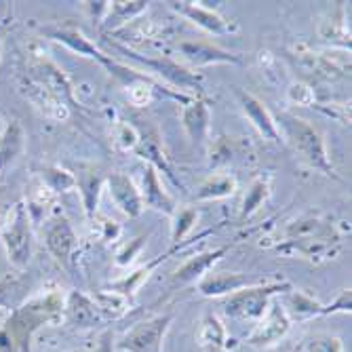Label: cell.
I'll use <instances>...</instances> for the list:
<instances>
[{
	"mask_svg": "<svg viewBox=\"0 0 352 352\" xmlns=\"http://www.w3.org/2000/svg\"><path fill=\"white\" fill-rule=\"evenodd\" d=\"M285 310H287V314H289V318H294V316L304 318V316L321 314L323 306L318 304L316 300H312L310 296H306V294H302V292H294V289H292L289 298H287V308H285Z\"/></svg>",
	"mask_w": 352,
	"mask_h": 352,
	"instance_id": "603a6c76",
	"label": "cell"
},
{
	"mask_svg": "<svg viewBox=\"0 0 352 352\" xmlns=\"http://www.w3.org/2000/svg\"><path fill=\"white\" fill-rule=\"evenodd\" d=\"M278 122L283 126L285 135L294 144L296 152L302 154V158L310 167L323 171L325 175H333V165L327 156L325 142H323L321 133H318L310 122H306L294 114H280Z\"/></svg>",
	"mask_w": 352,
	"mask_h": 352,
	"instance_id": "6da1fadb",
	"label": "cell"
},
{
	"mask_svg": "<svg viewBox=\"0 0 352 352\" xmlns=\"http://www.w3.org/2000/svg\"><path fill=\"white\" fill-rule=\"evenodd\" d=\"M66 308H68L70 321L80 325V327H91L93 323L100 321V310H98V306H95V302L80 296V294H72Z\"/></svg>",
	"mask_w": 352,
	"mask_h": 352,
	"instance_id": "d6986e66",
	"label": "cell"
},
{
	"mask_svg": "<svg viewBox=\"0 0 352 352\" xmlns=\"http://www.w3.org/2000/svg\"><path fill=\"white\" fill-rule=\"evenodd\" d=\"M43 32H45L47 36H51L53 41H59V43L66 45L68 49L76 51L78 55H85V57H91V59H98L104 68L110 70V74H114L116 78L124 80L126 87L146 78V76L138 74L135 70H129L126 66H122V63L114 61L112 57L104 55V53H102L98 47H95V45L82 34V32H80L78 28H74V25H51V28H45Z\"/></svg>",
	"mask_w": 352,
	"mask_h": 352,
	"instance_id": "7a4b0ae2",
	"label": "cell"
},
{
	"mask_svg": "<svg viewBox=\"0 0 352 352\" xmlns=\"http://www.w3.org/2000/svg\"><path fill=\"white\" fill-rule=\"evenodd\" d=\"M142 243H144V236H142V239H135L131 247H126L124 251H120V253H118L116 264H120V266H126V264H129V262L133 260V255L142 249Z\"/></svg>",
	"mask_w": 352,
	"mask_h": 352,
	"instance_id": "836d02e7",
	"label": "cell"
},
{
	"mask_svg": "<svg viewBox=\"0 0 352 352\" xmlns=\"http://www.w3.org/2000/svg\"><path fill=\"white\" fill-rule=\"evenodd\" d=\"M108 188H110V197L114 205L126 217H140L144 213V201H142L140 190L124 173H112L108 177Z\"/></svg>",
	"mask_w": 352,
	"mask_h": 352,
	"instance_id": "30bf717a",
	"label": "cell"
},
{
	"mask_svg": "<svg viewBox=\"0 0 352 352\" xmlns=\"http://www.w3.org/2000/svg\"><path fill=\"white\" fill-rule=\"evenodd\" d=\"M292 327V318L287 314L285 306L280 304H270L264 316L260 318L258 327L253 329V333L247 338V344L253 348H268L274 346L280 338L287 336Z\"/></svg>",
	"mask_w": 352,
	"mask_h": 352,
	"instance_id": "52a82bcc",
	"label": "cell"
},
{
	"mask_svg": "<svg viewBox=\"0 0 352 352\" xmlns=\"http://www.w3.org/2000/svg\"><path fill=\"white\" fill-rule=\"evenodd\" d=\"M47 247L51 251L53 258L61 264V266H70V258L76 249V234L74 228L70 226V221L66 217H57L49 223L47 228Z\"/></svg>",
	"mask_w": 352,
	"mask_h": 352,
	"instance_id": "9c48e42d",
	"label": "cell"
},
{
	"mask_svg": "<svg viewBox=\"0 0 352 352\" xmlns=\"http://www.w3.org/2000/svg\"><path fill=\"white\" fill-rule=\"evenodd\" d=\"M236 98L245 110V114L249 116V120L253 122L255 129L260 131V135H264L270 142H280V133H278V124L274 120V116L268 112V108L255 98L251 93H245L241 89H236Z\"/></svg>",
	"mask_w": 352,
	"mask_h": 352,
	"instance_id": "7c38bea8",
	"label": "cell"
},
{
	"mask_svg": "<svg viewBox=\"0 0 352 352\" xmlns=\"http://www.w3.org/2000/svg\"><path fill=\"white\" fill-rule=\"evenodd\" d=\"M289 100L298 106H312L314 104V91L306 82H294L289 87Z\"/></svg>",
	"mask_w": 352,
	"mask_h": 352,
	"instance_id": "f546056e",
	"label": "cell"
},
{
	"mask_svg": "<svg viewBox=\"0 0 352 352\" xmlns=\"http://www.w3.org/2000/svg\"><path fill=\"white\" fill-rule=\"evenodd\" d=\"M209 120H211V114H209V108L205 102H192L184 110V126H186L188 135L195 142L207 140Z\"/></svg>",
	"mask_w": 352,
	"mask_h": 352,
	"instance_id": "ac0fdd59",
	"label": "cell"
},
{
	"mask_svg": "<svg viewBox=\"0 0 352 352\" xmlns=\"http://www.w3.org/2000/svg\"><path fill=\"white\" fill-rule=\"evenodd\" d=\"M3 245L7 249V258L11 266L23 270L32 260V249H34V236H32L30 213L23 203H17L13 215L9 217L3 230Z\"/></svg>",
	"mask_w": 352,
	"mask_h": 352,
	"instance_id": "3957f363",
	"label": "cell"
},
{
	"mask_svg": "<svg viewBox=\"0 0 352 352\" xmlns=\"http://www.w3.org/2000/svg\"><path fill=\"white\" fill-rule=\"evenodd\" d=\"M308 352H342V340L331 336H316L308 342Z\"/></svg>",
	"mask_w": 352,
	"mask_h": 352,
	"instance_id": "f1b7e54d",
	"label": "cell"
},
{
	"mask_svg": "<svg viewBox=\"0 0 352 352\" xmlns=\"http://www.w3.org/2000/svg\"><path fill=\"white\" fill-rule=\"evenodd\" d=\"M41 177L43 184L51 190V192H70L76 188V175L70 173L68 169H61V167H43L41 169Z\"/></svg>",
	"mask_w": 352,
	"mask_h": 352,
	"instance_id": "44dd1931",
	"label": "cell"
},
{
	"mask_svg": "<svg viewBox=\"0 0 352 352\" xmlns=\"http://www.w3.org/2000/svg\"><path fill=\"white\" fill-rule=\"evenodd\" d=\"M95 352H110V333H106L102 338V344L95 348Z\"/></svg>",
	"mask_w": 352,
	"mask_h": 352,
	"instance_id": "e575fe53",
	"label": "cell"
},
{
	"mask_svg": "<svg viewBox=\"0 0 352 352\" xmlns=\"http://www.w3.org/2000/svg\"><path fill=\"white\" fill-rule=\"evenodd\" d=\"M171 7L182 13L184 17H188L190 21H195L199 28H203L209 34H232L236 32V23L223 19L219 13L211 11V9H205L197 3H171Z\"/></svg>",
	"mask_w": 352,
	"mask_h": 352,
	"instance_id": "8fae6325",
	"label": "cell"
},
{
	"mask_svg": "<svg viewBox=\"0 0 352 352\" xmlns=\"http://www.w3.org/2000/svg\"><path fill=\"white\" fill-rule=\"evenodd\" d=\"M126 55H131L135 61L144 63L146 68H150L152 72H156L158 76H163L165 80H169L173 87L182 89V91H201V82H203V76L201 74H195L190 72L188 68L179 66L177 61L169 59V57H144L140 53H133V51H126Z\"/></svg>",
	"mask_w": 352,
	"mask_h": 352,
	"instance_id": "8992f818",
	"label": "cell"
},
{
	"mask_svg": "<svg viewBox=\"0 0 352 352\" xmlns=\"http://www.w3.org/2000/svg\"><path fill=\"white\" fill-rule=\"evenodd\" d=\"M179 51L190 63H195V66H209V63H241L239 55L217 49L209 43H182Z\"/></svg>",
	"mask_w": 352,
	"mask_h": 352,
	"instance_id": "9a60e30c",
	"label": "cell"
},
{
	"mask_svg": "<svg viewBox=\"0 0 352 352\" xmlns=\"http://www.w3.org/2000/svg\"><path fill=\"white\" fill-rule=\"evenodd\" d=\"M148 85H152V82L148 78H144V80H138V82L126 87V89H129V100H131L133 106H146L150 102V89H148Z\"/></svg>",
	"mask_w": 352,
	"mask_h": 352,
	"instance_id": "4dcf8cb0",
	"label": "cell"
},
{
	"mask_svg": "<svg viewBox=\"0 0 352 352\" xmlns=\"http://www.w3.org/2000/svg\"><path fill=\"white\" fill-rule=\"evenodd\" d=\"M223 325L217 321L215 316H207L205 323H203V329H201V344L203 346H211V348H219L223 344Z\"/></svg>",
	"mask_w": 352,
	"mask_h": 352,
	"instance_id": "83f0119b",
	"label": "cell"
},
{
	"mask_svg": "<svg viewBox=\"0 0 352 352\" xmlns=\"http://www.w3.org/2000/svg\"><path fill=\"white\" fill-rule=\"evenodd\" d=\"M76 188H80L82 195V203H85V211L89 217H93L95 207H98V199H100V188H102V177L93 171L80 173V177H76Z\"/></svg>",
	"mask_w": 352,
	"mask_h": 352,
	"instance_id": "ffe728a7",
	"label": "cell"
},
{
	"mask_svg": "<svg viewBox=\"0 0 352 352\" xmlns=\"http://www.w3.org/2000/svg\"><path fill=\"white\" fill-rule=\"evenodd\" d=\"M226 251H228V247H219L215 251H205L201 255H192V258L182 268H177V272L173 274V285H188V283L201 280L203 274H207L209 268L219 262L221 255H226Z\"/></svg>",
	"mask_w": 352,
	"mask_h": 352,
	"instance_id": "5bb4252c",
	"label": "cell"
},
{
	"mask_svg": "<svg viewBox=\"0 0 352 352\" xmlns=\"http://www.w3.org/2000/svg\"><path fill=\"white\" fill-rule=\"evenodd\" d=\"M350 304H352V294H350V289H344L340 296H338V300L333 302V304H329V306H323V310H321V314H333V312H350Z\"/></svg>",
	"mask_w": 352,
	"mask_h": 352,
	"instance_id": "1f68e13d",
	"label": "cell"
},
{
	"mask_svg": "<svg viewBox=\"0 0 352 352\" xmlns=\"http://www.w3.org/2000/svg\"><path fill=\"white\" fill-rule=\"evenodd\" d=\"M95 306H98L100 312H106L110 314L112 318H118L126 312V308H129V300L122 298L120 294L116 292H100L98 296H95Z\"/></svg>",
	"mask_w": 352,
	"mask_h": 352,
	"instance_id": "d4e9b609",
	"label": "cell"
},
{
	"mask_svg": "<svg viewBox=\"0 0 352 352\" xmlns=\"http://www.w3.org/2000/svg\"><path fill=\"white\" fill-rule=\"evenodd\" d=\"M118 142H120V146L122 148H138V144H140V135L135 133V129L133 126H129V124H120V129H118Z\"/></svg>",
	"mask_w": 352,
	"mask_h": 352,
	"instance_id": "d6a6232c",
	"label": "cell"
},
{
	"mask_svg": "<svg viewBox=\"0 0 352 352\" xmlns=\"http://www.w3.org/2000/svg\"><path fill=\"white\" fill-rule=\"evenodd\" d=\"M0 49H3V28H0Z\"/></svg>",
	"mask_w": 352,
	"mask_h": 352,
	"instance_id": "d590c367",
	"label": "cell"
},
{
	"mask_svg": "<svg viewBox=\"0 0 352 352\" xmlns=\"http://www.w3.org/2000/svg\"><path fill=\"white\" fill-rule=\"evenodd\" d=\"M280 292H292V285H287V283L266 285V287L253 285V287H247V289L232 294L226 306H223V310L232 318H243V321H247V318H258L260 321L270 306V298Z\"/></svg>",
	"mask_w": 352,
	"mask_h": 352,
	"instance_id": "277c9868",
	"label": "cell"
},
{
	"mask_svg": "<svg viewBox=\"0 0 352 352\" xmlns=\"http://www.w3.org/2000/svg\"><path fill=\"white\" fill-rule=\"evenodd\" d=\"M32 76H34V82L41 85L59 104L66 106L68 102H72V87H70L66 74H63L47 57L36 59V63L32 66Z\"/></svg>",
	"mask_w": 352,
	"mask_h": 352,
	"instance_id": "ba28073f",
	"label": "cell"
},
{
	"mask_svg": "<svg viewBox=\"0 0 352 352\" xmlns=\"http://www.w3.org/2000/svg\"><path fill=\"white\" fill-rule=\"evenodd\" d=\"M255 278L247 276V274H228V272H221V274H209L205 278L199 280V292L207 298H219V296H232L241 289H247V287H253Z\"/></svg>",
	"mask_w": 352,
	"mask_h": 352,
	"instance_id": "4fadbf2b",
	"label": "cell"
},
{
	"mask_svg": "<svg viewBox=\"0 0 352 352\" xmlns=\"http://www.w3.org/2000/svg\"><path fill=\"white\" fill-rule=\"evenodd\" d=\"M169 323H171V314L156 316L152 321L140 323L122 338L120 348L126 352H161L163 338L169 329Z\"/></svg>",
	"mask_w": 352,
	"mask_h": 352,
	"instance_id": "5b68a950",
	"label": "cell"
},
{
	"mask_svg": "<svg viewBox=\"0 0 352 352\" xmlns=\"http://www.w3.org/2000/svg\"><path fill=\"white\" fill-rule=\"evenodd\" d=\"M199 219V211L195 207H186V209H179L175 213V219H173V230H171V239L173 243H182L186 239V234L195 228V223Z\"/></svg>",
	"mask_w": 352,
	"mask_h": 352,
	"instance_id": "484cf974",
	"label": "cell"
},
{
	"mask_svg": "<svg viewBox=\"0 0 352 352\" xmlns=\"http://www.w3.org/2000/svg\"><path fill=\"white\" fill-rule=\"evenodd\" d=\"M144 9H146V3H112L106 28H116L118 23L129 21L133 15L142 13Z\"/></svg>",
	"mask_w": 352,
	"mask_h": 352,
	"instance_id": "4316f807",
	"label": "cell"
},
{
	"mask_svg": "<svg viewBox=\"0 0 352 352\" xmlns=\"http://www.w3.org/2000/svg\"><path fill=\"white\" fill-rule=\"evenodd\" d=\"M25 150V131L17 120H11L3 135H0V173L7 167L15 165V161Z\"/></svg>",
	"mask_w": 352,
	"mask_h": 352,
	"instance_id": "e0dca14e",
	"label": "cell"
},
{
	"mask_svg": "<svg viewBox=\"0 0 352 352\" xmlns=\"http://www.w3.org/2000/svg\"><path fill=\"white\" fill-rule=\"evenodd\" d=\"M234 179L228 175H217L209 182H205L199 192H197V199L199 201H211V199H226L230 195H234Z\"/></svg>",
	"mask_w": 352,
	"mask_h": 352,
	"instance_id": "7402d4cb",
	"label": "cell"
},
{
	"mask_svg": "<svg viewBox=\"0 0 352 352\" xmlns=\"http://www.w3.org/2000/svg\"><path fill=\"white\" fill-rule=\"evenodd\" d=\"M268 195H270V186H268V182H266V179H255V182L249 186L247 195H245L241 217L245 219V217L253 215L255 211H258V209L264 205V201L268 199Z\"/></svg>",
	"mask_w": 352,
	"mask_h": 352,
	"instance_id": "cb8c5ba5",
	"label": "cell"
},
{
	"mask_svg": "<svg viewBox=\"0 0 352 352\" xmlns=\"http://www.w3.org/2000/svg\"><path fill=\"white\" fill-rule=\"evenodd\" d=\"M142 201L148 203L152 209L156 211H163V213H175V203L173 199L165 192L161 179H158V173L156 169L150 165L146 171H144V177H142Z\"/></svg>",
	"mask_w": 352,
	"mask_h": 352,
	"instance_id": "2e32d148",
	"label": "cell"
}]
</instances>
